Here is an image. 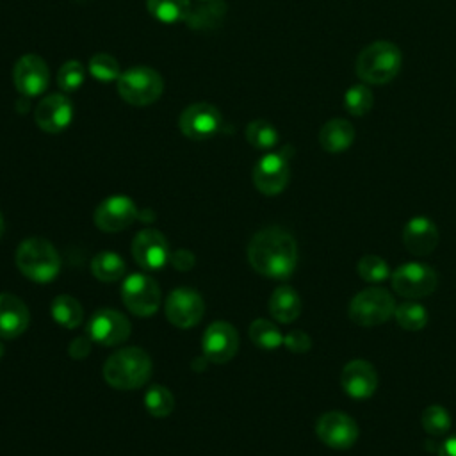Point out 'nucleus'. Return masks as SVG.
<instances>
[{
	"label": "nucleus",
	"mask_w": 456,
	"mask_h": 456,
	"mask_svg": "<svg viewBox=\"0 0 456 456\" xmlns=\"http://www.w3.org/2000/svg\"><path fill=\"white\" fill-rule=\"evenodd\" d=\"M440 242V232L436 224L426 216H415L408 219L403 228V244L404 248L417 256H426Z\"/></svg>",
	"instance_id": "nucleus-20"
},
{
	"label": "nucleus",
	"mask_w": 456,
	"mask_h": 456,
	"mask_svg": "<svg viewBox=\"0 0 456 456\" xmlns=\"http://www.w3.org/2000/svg\"><path fill=\"white\" fill-rule=\"evenodd\" d=\"M132 331V324L118 310L112 308H100L93 314V317L87 322V337L107 347H114L123 344Z\"/></svg>",
	"instance_id": "nucleus-11"
},
{
	"label": "nucleus",
	"mask_w": 456,
	"mask_h": 456,
	"mask_svg": "<svg viewBox=\"0 0 456 456\" xmlns=\"http://www.w3.org/2000/svg\"><path fill=\"white\" fill-rule=\"evenodd\" d=\"M251 342L264 351H274L283 344V335L273 321L267 319H255L248 328Z\"/></svg>",
	"instance_id": "nucleus-28"
},
{
	"label": "nucleus",
	"mask_w": 456,
	"mask_h": 456,
	"mask_svg": "<svg viewBox=\"0 0 456 456\" xmlns=\"http://www.w3.org/2000/svg\"><path fill=\"white\" fill-rule=\"evenodd\" d=\"M2 356H4V344L0 342V360H2Z\"/></svg>",
	"instance_id": "nucleus-42"
},
{
	"label": "nucleus",
	"mask_w": 456,
	"mask_h": 456,
	"mask_svg": "<svg viewBox=\"0 0 456 456\" xmlns=\"http://www.w3.org/2000/svg\"><path fill=\"white\" fill-rule=\"evenodd\" d=\"M249 265L265 278L287 280L297 265V244L281 226L258 230L248 244Z\"/></svg>",
	"instance_id": "nucleus-1"
},
{
	"label": "nucleus",
	"mask_w": 456,
	"mask_h": 456,
	"mask_svg": "<svg viewBox=\"0 0 456 456\" xmlns=\"http://www.w3.org/2000/svg\"><path fill=\"white\" fill-rule=\"evenodd\" d=\"M436 456H456V435L447 436L436 451Z\"/></svg>",
	"instance_id": "nucleus-40"
},
{
	"label": "nucleus",
	"mask_w": 456,
	"mask_h": 456,
	"mask_svg": "<svg viewBox=\"0 0 456 456\" xmlns=\"http://www.w3.org/2000/svg\"><path fill=\"white\" fill-rule=\"evenodd\" d=\"M392 289L397 296L406 299L428 297L438 285L436 271L422 262H404L390 274Z\"/></svg>",
	"instance_id": "nucleus-7"
},
{
	"label": "nucleus",
	"mask_w": 456,
	"mask_h": 456,
	"mask_svg": "<svg viewBox=\"0 0 456 456\" xmlns=\"http://www.w3.org/2000/svg\"><path fill=\"white\" fill-rule=\"evenodd\" d=\"M269 312L274 321L281 324H289L296 321L301 314V297L296 289L289 285H281L273 290L269 297Z\"/></svg>",
	"instance_id": "nucleus-23"
},
{
	"label": "nucleus",
	"mask_w": 456,
	"mask_h": 456,
	"mask_svg": "<svg viewBox=\"0 0 456 456\" xmlns=\"http://www.w3.org/2000/svg\"><path fill=\"white\" fill-rule=\"evenodd\" d=\"M139 217L137 205L128 196H109L105 198L94 210V224L102 232L116 233L121 230H126L134 221Z\"/></svg>",
	"instance_id": "nucleus-14"
},
{
	"label": "nucleus",
	"mask_w": 456,
	"mask_h": 456,
	"mask_svg": "<svg viewBox=\"0 0 456 456\" xmlns=\"http://www.w3.org/2000/svg\"><path fill=\"white\" fill-rule=\"evenodd\" d=\"M344 103L349 114L353 116H365L374 103V94L369 87V84L362 82V84H354L346 91L344 96Z\"/></svg>",
	"instance_id": "nucleus-33"
},
{
	"label": "nucleus",
	"mask_w": 456,
	"mask_h": 456,
	"mask_svg": "<svg viewBox=\"0 0 456 456\" xmlns=\"http://www.w3.org/2000/svg\"><path fill=\"white\" fill-rule=\"evenodd\" d=\"M420 422L424 431L431 436H445L451 429V415L440 404H431L424 408Z\"/></svg>",
	"instance_id": "nucleus-34"
},
{
	"label": "nucleus",
	"mask_w": 456,
	"mask_h": 456,
	"mask_svg": "<svg viewBox=\"0 0 456 456\" xmlns=\"http://www.w3.org/2000/svg\"><path fill=\"white\" fill-rule=\"evenodd\" d=\"M12 80L16 89L25 96H37L41 94L50 80L46 62L34 53L21 55L14 66Z\"/></svg>",
	"instance_id": "nucleus-19"
},
{
	"label": "nucleus",
	"mask_w": 456,
	"mask_h": 456,
	"mask_svg": "<svg viewBox=\"0 0 456 456\" xmlns=\"http://www.w3.org/2000/svg\"><path fill=\"white\" fill-rule=\"evenodd\" d=\"M401 50L390 41L367 45L356 59V75L369 86H383L395 78L401 69Z\"/></svg>",
	"instance_id": "nucleus-4"
},
{
	"label": "nucleus",
	"mask_w": 456,
	"mask_h": 456,
	"mask_svg": "<svg viewBox=\"0 0 456 456\" xmlns=\"http://www.w3.org/2000/svg\"><path fill=\"white\" fill-rule=\"evenodd\" d=\"M340 387L351 399H369L378 388V372L367 360H351L340 372Z\"/></svg>",
	"instance_id": "nucleus-18"
},
{
	"label": "nucleus",
	"mask_w": 456,
	"mask_h": 456,
	"mask_svg": "<svg viewBox=\"0 0 456 456\" xmlns=\"http://www.w3.org/2000/svg\"><path fill=\"white\" fill-rule=\"evenodd\" d=\"M121 301L137 317L153 315L162 301L157 281L142 273L126 276L121 283Z\"/></svg>",
	"instance_id": "nucleus-8"
},
{
	"label": "nucleus",
	"mask_w": 456,
	"mask_h": 456,
	"mask_svg": "<svg viewBox=\"0 0 456 456\" xmlns=\"http://www.w3.org/2000/svg\"><path fill=\"white\" fill-rule=\"evenodd\" d=\"M283 346L290 353H308L312 347V338L303 330H292L283 337Z\"/></svg>",
	"instance_id": "nucleus-37"
},
{
	"label": "nucleus",
	"mask_w": 456,
	"mask_h": 456,
	"mask_svg": "<svg viewBox=\"0 0 456 456\" xmlns=\"http://www.w3.org/2000/svg\"><path fill=\"white\" fill-rule=\"evenodd\" d=\"M167 321L182 330L196 326L205 314V301L198 290L191 287L173 289L164 305Z\"/></svg>",
	"instance_id": "nucleus-10"
},
{
	"label": "nucleus",
	"mask_w": 456,
	"mask_h": 456,
	"mask_svg": "<svg viewBox=\"0 0 456 456\" xmlns=\"http://www.w3.org/2000/svg\"><path fill=\"white\" fill-rule=\"evenodd\" d=\"M167 239L155 228L141 230L132 240V256L146 271H159L169 260Z\"/></svg>",
	"instance_id": "nucleus-15"
},
{
	"label": "nucleus",
	"mask_w": 456,
	"mask_h": 456,
	"mask_svg": "<svg viewBox=\"0 0 456 456\" xmlns=\"http://www.w3.org/2000/svg\"><path fill=\"white\" fill-rule=\"evenodd\" d=\"M18 271L36 283H50L61 273V255L55 246L43 237H27L16 248Z\"/></svg>",
	"instance_id": "nucleus-3"
},
{
	"label": "nucleus",
	"mask_w": 456,
	"mask_h": 456,
	"mask_svg": "<svg viewBox=\"0 0 456 456\" xmlns=\"http://www.w3.org/2000/svg\"><path fill=\"white\" fill-rule=\"evenodd\" d=\"M169 262H171L173 267L178 269V271H189V269L194 267L196 258H194V255H192L189 249L180 248V249H176L175 253L169 255Z\"/></svg>",
	"instance_id": "nucleus-38"
},
{
	"label": "nucleus",
	"mask_w": 456,
	"mask_h": 456,
	"mask_svg": "<svg viewBox=\"0 0 456 456\" xmlns=\"http://www.w3.org/2000/svg\"><path fill=\"white\" fill-rule=\"evenodd\" d=\"M4 230H5V223H4V216L0 214V239L4 237Z\"/></svg>",
	"instance_id": "nucleus-41"
},
{
	"label": "nucleus",
	"mask_w": 456,
	"mask_h": 456,
	"mask_svg": "<svg viewBox=\"0 0 456 456\" xmlns=\"http://www.w3.org/2000/svg\"><path fill=\"white\" fill-rule=\"evenodd\" d=\"M223 118L217 107L207 102H198L189 105L178 118L180 132L192 141H205L217 134Z\"/></svg>",
	"instance_id": "nucleus-12"
},
{
	"label": "nucleus",
	"mask_w": 456,
	"mask_h": 456,
	"mask_svg": "<svg viewBox=\"0 0 456 456\" xmlns=\"http://www.w3.org/2000/svg\"><path fill=\"white\" fill-rule=\"evenodd\" d=\"M86 78V69L78 61H68L59 68L57 73V84L62 91H77Z\"/></svg>",
	"instance_id": "nucleus-36"
},
{
	"label": "nucleus",
	"mask_w": 456,
	"mask_h": 456,
	"mask_svg": "<svg viewBox=\"0 0 456 456\" xmlns=\"http://www.w3.org/2000/svg\"><path fill=\"white\" fill-rule=\"evenodd\" d=\"M280 135L276 128L264 119H255L246 126V141L258 150H271L276 146Z\"/></svg>",
	"instance_id": "nucleus-31"
},
{
	"label": "nucleus",
	"mask_w": 456,
	"mask_h": 456,
	"mask_svg": "<svg viewBox=\"0 0 456 456\" xmlns=\"http://www.w3.org/2000/svg\"><path fill=\"white\" fill-rule=\"evenodd\" d=\"M148 12L162 23L185 21L191 11V0H146Z\"/></svg>",
	"instance_id": "nucleus-27"
},
{
	"label": "nucleus",
	"mask_w": 456,
	"mask_h": 456,
	"mask_svg": "<svg viewBox=\"0 0 456 456\" xmlns=\"http://www.w3.org/2000/svg\"><path fill=\"white\" fill-rule=\"evenodd\" d=\"M30 314L23 299L11 292H0V338H18L25 333Z\"/></svg>",
	"instance_id": "nucleus-21"
},
{
	"label": "nucleus",
	"mask_w": 456,
	"mask_h": 456,
	"mask_svg": "<svg viewBox=\"0 0 456 456\" xmlns=\"http://www.w3.org/2000/svg\"><path fill=\"white\" fill-rule=\"evenodd\" d=\"M102 374L112 388L134 390L148 381L151 358L142 347H123L105 360Z\"/></svg>",
	"instance_id": "nucleus-2"
},
{
	"label": "nucleus",
	"mask_w": 456,
	"mask_h": 456,
	"mask_svg": "<svg viewBox=\"0 0 456 456\" xmlns=\"http://www.w3.org/2000/svg\"><path fill=\"white\" fill-rule=\"evenodd\" d=\"M89 73L100 82L118 80L121 75L118 61L109 53H96L89 61Z\"/></svg>",
	"instance_id": "nucleus-35"
},
{
	"label": "nucleus",
	"mask_w": 456,
	"mask_h": 456,
	"mask_svg": "<svg viewBox=\"0 0 456 456\" xmlns=\"http://www.w3.org/2000/svg\"><path fill=\"white\" fill-rule=\"evenodd\" d=\"M354 135L356 134H354V126L351 125V121L335 118L322 125V128L319 132V142L324 151L340 153V151H346L353 144Z\"/></svg>",
	"instance_id": "nucleus-22"
},
{
	"label": "nucleus",
	"mask_w": 456,
	"mask_h": 456,
	"mask_svg": "<svg viewBox=\"0 0 456 456\" xmlns=\"http://www.w3.org/2000/svg\"><path fill=\"white\" fill-rule=\"evenodd\" d=\"M358 424L344 411H326L315 422L317 438L335 451H347L358 440Z\"/></svg>",
	"instance_id": "nucleus-9"
},
{
	"label": "nucleus",
	"mask_w": 456,
	"mask_h": 456,
	"mask_svg": "<svg viewBox=\"0 0 456 456\" xmlns=\"http://www.w3.org/2000/svg\"><path fill=\"white\" fill-rule=\"evenodd\" d=\"M226 12V5L221 0H201L198 5H191L185 23L191 28H216Z\"/></svg>",
	"instance_id": "nucleus-24"
},
{
	"label": "nucleus",
	"mask_w": 456,
	"mask_h": 456,
	"mask_svg": "<svg viewBox=\"0 0 456 456\" xmlns=\"http://www.w3.org/2000/svg\"><path fill=\"white\" fill-rule=\"evenodd\" d=\"M73 118V103L66 94L53 93L39 100L36 105V125L48 134H59L68 128Z\"/></svg>",
	"instance_id": "nucleus-17"
},
{
	"label": "nucleus",
	"mask_w": 456,
	"mask_h": 456,
	"mask_svg": "<svg viewBox=\"0 0 456 456\" xmlns=\"http://www.w3.org/2000/svg\"><path fill=\"white\" fill-rule=\"evenodd\" d=\"M144 408L151 417H167L175 410V395L164 385H151L144 394Z\"/></svg>",
	"instance_id": "nucleus-30"
},
{
	"label": "nucleus",
	"mask_w": 456,
	"mask_h": 456,
	"mask_svg": "<svg viewBox=\"0 0 456 456\" xmlns=\"http://www.w3.org/2000/svg\"><path fill=\"white\" fill-rule=\"evenodd\" d=\"M428 310L417 301L408 299L404 303H399L394 312L395 322L406 330V331H419L428 324Z\"/></svg>",
	"instance_id": "nucleus-29"
},
{
	"label": "nucleus",
	"mask_w": 456,
	"mask_h": 456,
	"mask_svg": "<svg viewBox=\"0 0 456 456\" xmlns=\"http://www.w3.org/2000/svg\"><path fill=\"white\" fill-rule=\"evenodd\" d=\"M201 349L205 360L212 363L230 362L239 349V333L235 326L228 321L210 322L203 333Z\"/></svg>",
	"instance_id": "nucleus-13"
},
{
	"label": "nucleus",
	"mask_w": 456,
	"mask_h": 456,
	"mask_svg": "<svg viewBox=\"0 0 456 456\" xmlns=\"http://www.w3.org/2000/svg\"><path fill=\"white\" fill-rule=\"evenodd\" d=\"M164 80L159 71L148 66H135L123 71L118 78L119 96L135 107H144L160 98Z\"/></svg>",
	"instance_id": "nucleus-5"
},
{
	"label": "nucleus",
	"mask_w": 456,
	"mask_h": 456,
	"mask_svg": "<svg viewBox=\"0 0 456 456\" xmlns=\"http://www.w3.org/2000/svg\"><path fill=\"white\" fill-rule=\"evenodd\" d=\"M69 354L71 358L75 360H80V358H86L91 351V338L89 337H77L71 340L69 344Z\"/></svg>",
	"instance_id": "nucleus-39"
},
{
	"label": "nucleus",
	"mask_w": 456,
	"mask_h": 456,
	"mask_svg": "<svg viewBox=\"0 0 456 456\" xmlns=\"http://www.w3.org/2000/svg\"><path fill=\"white\" fill-rule=\"evenodd\" d=\"M50 315L52 319L66 328V330H73L77 328L82 319H84V310L78 299H75L69 294H59L57 297H53L52 305H50Z\"/></svg>",
	"instance_id": "nucleus-25"
},
{
	"label": "nucleus",
	"mask_w": 456,
	"mask_h": 456,
	"mask_svg": "<svg viewBox=\"0 0 456 456\" xmlns=\"http://www.w3.org/2000/svg\"><path fill=\"white\" fill-rule=\"evenodd\" d=\"M125 260L114 251H100L91 262V273L98 281H118L125 276Z\"/></svg>",
	"instance_id": "nucleus-26"
},
{
	"label": "nucleus",
	"mask_w": 456,
	"mask_h": 456,
	"mask_svg": "<svg viewBox=\"0 0 456 456\" xmlns=\"http://www.w3.org/2000/svg\"><path fill=\"white\" fill-rule=\"evenodd\" d=\"M290 178L289 159L285 153H267L253 167V183L265 196L280 194Z\"/></svg>",
	"instance_id": "nucleus-16"
},
{
	"label": "nucleus",
	"mask_w": 456,
	"mask_h": 456,
	"mask_svg": "<svg viewBox=\"0 0 456 456\" xmlns=\"http://www.w3.org/2000/svg\"><path fill=\"white\" fill-rule=\"evenodd\" d=\"M356 273L367 283H381L392 274L387 260L378 255H363L356 264Z\"/></svg>",
	"instance_id": "nucleus-32"
},
{
	"label": "nucleus",
	"mask_w": 456,
	"mask_h": 456,
	"mask_svg": "<svg viewBox=\"0 0 456 456\" xmlns=\"http://www.w3.org/2000/svg\"><path fill=\"white\" fill-rule=\"evenodd\" d=\"M394 296L381 287H369L358 292L349 303V319L358 326H379L394 317L395 312Z\"/></svg>",
	"instance_id": "nucleus-6"
}]
</instances>
